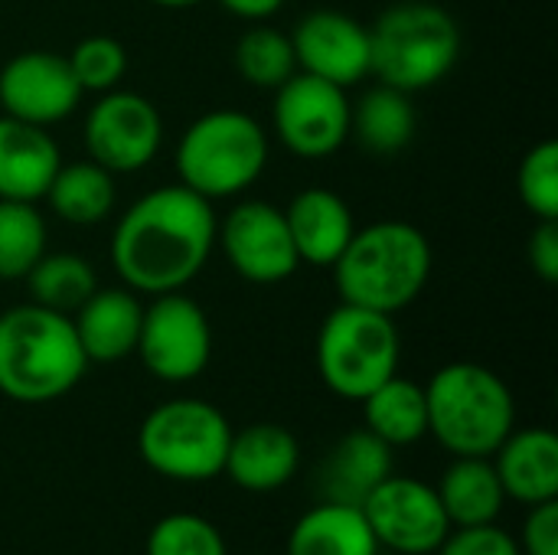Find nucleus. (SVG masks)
<instances>
[{
    "label": "nucleus",
    "instance_id": "f257e3e1",
    "mask_svg": "<svg viewBox=\"0 0 558 555\" xmlns=\"http://www.w3.org/2000/svg\"><path fill=\"white\" fill-rule=\"evenodd\" d=\"M216 213L190 186H157L118 219L111 262L131 291L167 294L190 285L213 255Z\"/></svg>",
    "mask_w": 558,
    "mask_h": 555
},
{
    "label": "nucleus",
    "instance_id": "f03ea898",
    "mask_svg": "<svg viewBox=\"0 0 558 555\" xmlns=\"http://www.w3.org/2000/svg\"><path fill=\"white\" fill-rule=\"evenodd\" d=\"M88 360L72 317L20 304L0 314V393L23 406L56 402L78 386Z\"/></svg>",
    "mask_w": 558,
    "mask_h": 555
},
{
    "label": "nucleus",
    "instance_id": "7ed1b4c3",
    "mask_svg": "<svg viewBox=\"0 0 558 555\" xmlns=\"http://www.w3.org/2000/svg\"><path fill=\"white\" fill-rule=\"evenodd\" d=\"M330 268L343 304L396 314L425 291L432 275V245L422 229L386 219L356 229Z\"/></svg>",
    "mask_w": 558,
    "mask_h": 555
},
{
    "label": "nucleus",
    "instance_id": "20e7f679",
    "mask_svg": "<svg viewBox=\"0 0 558 555\" xmlns=\"http://www.w3.org/2000/svg\"><path fill=\"white\" fill-rule=\"evenodd\" d=\"M428 435L454 458H490L517 429L510 386L481 363H448L425 386Z\"/></svg>",
    "mask_w": 558,
    "mask_h": 555
},
{
    "label": "nucleus",
    "instance_id": "39448f33",
    "mask_svg": "<svg viewBox=\"0 0 558 555\" xmlns=\"http://www.w3.org/2000/svg\"><path fill=\"white\" fill-rule=\"evenodd\" d=\"M461 56L454 16L428 0H405L369 26V75L399 92L438 85Z\"/></svg>",
    "mask_w": 558,
    "mask_h": 555
},
{
    "label": "nucleus",
    "instance_id": "423d86ee",
    "mask_svg": "<svg viewBox=\"0 0 558 555\" xmlns=\"http://www.w3.org/2000/svg\"><path fill=\"white\" fill-rule=\"evenodd\" d=\"M268 164V137L262 124L235 108L199 114L177 144L180 183L193 193L226 200L252 186Z\"/></svg>",
    "mask_w": 558,
    "mask_h": 555
},
{
    "label": "nucleus",
    "instance_id": "0eeeda50",
    "mask_svg": "<svg viewBox=\"0 0 558 555\" xmlns=\"http://www.w3.org/2000/svg\"><path fill=\"white\" fill-rule=\"evenodd\" d=\"M232 425L229 419L203 399H170L147 412L137 432L141 461L180 484L213 481L226 468Z\"/></svg>",
    "mask_w": 558,
    "mask_h": 555
},
{
    "label": "nucleus",
    "instance_id": "6e6552de",
    "mask_svg": "<svg viewBox=\"0 0 558 555\" xmlns=\"http://www.w3.org/2000/svg\"><path fill=\"white\" fill-rule=\"evenodd\" d=\"M402 340L392 314L343 304L317 334V373L330 393L363 402L376 386L396 376Z\"/></svg>",
    "mask_w": 558,
    "mask_h": 555
},
{
    "label": "nucleus",
    "instance_id": "1a4fd4ad",
    "mask_svg": "<svg viewBox=\"0 0 558 555\" xmlns=\"http://www.w3.org/2000/svg\"><path fill=\"white\" fill-rule=\"evenodd\" d=\"M134 353L163 383L196 379L213 357V330L203 307L180 291L154 294V304L144 307Z\"/></svg>",
    "mask_w": 558,
    "mask_h": 555
},
{
    "label": "nucleus",
    "instance_id": "9d476101",
    "mask_svg": "<svg viewBox=\"0 0 558 555\" xmlns=\"http://www.w3.org/2000/svg\"><path fill=\"white\" fill-rule=\"evenodd\" d=\"M363 517L379 550L399 555H432L451 533L438 491L418 478L389 474L366 500Z\"/></svg>",
    "mask_w": 558,
    "mask_h": 555
},
{
    "label": "nucleus",
    "instance_id": "9b49d317",
    "mask_svg": "<svg viewBox=\"0 0 558 555\" xmlns=\"http://www.w3.org/2000/svg\"><path fill=\"white\" fill-rule=\"evenodd\" d=\"M275 92V131L291 154L314 160L343 147L350 137L347 88L307 72H294Z\"/></svg>",
    "mask_w": 558,
    "mask_h": 555
},
{
    "label": "nucleus",
    "instance_id": "f8f14e48",
    "mask_svg": "<svg viewBox=\"0 0 558 555\" xmlns=\"http://www.w3.org/2000/svg\"><path fill=\"white\" fill-rule=\"evenodd\" d=\"M163 124L137 92H105L85 118V147L95 164L111 173H134L147 167L160 150Z\"/></svg>",
    "mask_w": 558,
    "mask_h": 555
},
{
    "label": "nucleus",
    "instance_id": "ddd939ff",
    "mask_svg": "<svg viewBox=\"0 0 558 555\" xmlns=\"http://www.w3.org/2000/svg\"><path fill=\"white\" fill-rule=\"evenodd\" d=\"M216 232H219V242L232 272L245 281L278 285L291 278L301 265L291 232H288L284 209L271 203H262V200L239 203L222 219V229Z\"/></svg>",
    "mask_w": 558,
    "mask_h": 555
},
{
    "label": "nucleus",
    "instance_id": "4468645a",
    "mask_svg": "<svg viewBox=\"0 0 558 555\" xmlns=\"http://www.w3.org/2000/svg\"><path fill=\"white\" fill-rule=\"evenodd\" d=\"M82 85L72 75V65L59 52L29 49L13 56L0 69V108L10 118L29 124H56L69 118L82 101Z\"/></svg>",
    "mask_w": 558,
    "mask_h": 555
},
{
    "label": "nucleus",
    "instance_id": "2eb2a0df",
    "mask_svg": "<svg viewBox=\"0 0 558 555\" xmlns=\"http://www.w3.org/2000/svg\"><path fill=\"white\" fill-rule=\"evenodd\" d=\"M298 72L350 88L369 75V26L340 13L314 10L291 33Z\"/></svg>",
    "mask_w": 558,
    "mask_h": 555
},
{
    "label": "nucleus",
    "instance_id": "dca6fc26",
    "mask_svg": "<svg viewBox=\"0 0 558 555\" xmlns=\"http://www.w3.org/2000/svg\"><path fill=\"white\" fill-rule=\"evenodd\" d=\"M298 438L284 425L258 422L242 432H232L222 474L245 494H275L298 474Z\"/></svg>",
    "mask_w": 558,
    "mask_h": 555
},
{
    "label": "nucleus",
    "instance_id": "f3484780",
    "mask_svg": "<svg viewBox=\"0 0 558 555\" xmlns=\"http://www.w3.org/2000/svg\"><path fill=\"white\" fill-rule=\"evenodd\" d=\"M392 474V448L369 429L347 432L317 468V497L327 504L363 507V500Z\"/></svg>",
    "mask_w": 558,
    "mask_h": 555
},
{
    "label": "nucleus",
    "instance_id": "a211bd4d",
    "mask_svg": "<svg viewBox=\"0 0 558 555\" xmlns=\"http://www.w3.org/2000/svg\"><path fill=\"white\" fill-rule=\"evenodd\" d=\"M144 304L131 288H95L75 311V337L88 363H118L137 350Z\"/></svg>",
    "mask_w": 558,
    "mask_h": 555
},
{
    "label": "nucleus",
    "instance_id": "6ab92c4d",
    "mask_svg": "<svg viewBox=\"0 0 558 555\" xmlns=\"http://www.w3.org/2000/svg\"><path fill=\"white\" fill-rule=\"evenodd\" d=\"M59 167L62 154L46 128L10 114L0 118V200H43Z\"/></svg>",
    "mask_w": 558,
    "mask_h": 555
},
{
    "label": "nucleus",
    "instance_id": "aec40b11",
    "mask_svg": "<svg viewBox=\"0 0 558 555\" xmlns=\"http://www.w3.org/2000/svg\"><path fill=\"white\" fill-rule=\"evenodd\" d=\"M490 458L507 500L526 507L558 500V438L549 429H513Z\"/></svg>",
    "mask_w": 558,
    "mask_h": 555
},
{
    "label": "nucleus",
    "instance_id": "412c9836",
    "mask_svg": "<svg viewBox=\"0 0 558 555\" xmlns=\"http://www.w3.org/2000/svg\"><path fill=\"white\" fill-rule=\"evenodd\" d=\"M284 219H288L298 262H307L317 268H330L356 232L350 206L333 190H324V186H311L298 193L291 206L284 209Z\"/></svg>",
    "mask_w": 558,
    "mask_h": 555
},
{
    "label": "nucleus",
    "instance_id": "4be33fe9",
    "mask_svg": "<svg viewBox=\"0 0 558 555\" xmlns=\"http://www.w3.org/2000/svg\"><path fill=\"white\" fill-rule=\"evenodd\" d=\"M284 555H379V543L360 507L320 500L291 527Z\"/></svg>",
    "mask_w": 558,
    "mask_h": 555
},
{
    "label": "nucleus",
    "instance_id": "5701e85b",
    "mask_svg": "<svg viewBox=\"0 0 558 555\" xmlns=\"http://www.w3.org/2000/svg\"><path fill=\"white\" fill-rule=\"evenodd\" d=\"M438 500L451 530L497 523L507 504L504 484L490 458H458L438 481Z\"/></svg>",
    "mask_w": 558,
    "mask_h": 555
},
{
    "label": "nucleus",
    "instance_id": "b1692460",
    "mask_svg": "<svg viewBox=\"0 0 558 555\" xmlns=\"http://www.w3.org/2000/svg\"><path fill=\"white\" fill-rule=\"evenodd\" d=\"M363 429H369L376 438H383L389 448H409L428 435V402L425 386L389 376L383 386H376L363 399Z\"/></svg>",
    "mask_w": 558,
    "mask_h": 555
},
{
    "label": "nucleus",
    "instance_id": "393cba45",
    "mask_svg": "<svg viewBox=\"0 0 558 555\" xmlns=\"http://www.w3.org/2000/svg\"><path fill=\"white\" fill-rule=\"evenodd\" d=\"M350 131L356 134L360 147L376 157L399 154L415 134V108L409 92L379 82L350 108Z\"/></svg>",
    "mask_w": 558,
    "mask_h": 555
},
{
    "label": "nucleus",
    "instance_id": "a878e982",
    "mask_svg": "<svg viewBox=\"0 0 558 555\" xmlns=\"http://www.w3.org/2000/svg\"><path fill=\"white\" fill-rule=\"evenodd\" d=\"M52 213L75 226H95L114 209V173L95 160L62 164L46 190Z\"/></svg>",
    "mask_w": 558,
    "mask_h": 555
},
{
    "label": "nucleus",
    "instance_id": "bb28decb",
    "mask_svg": "<svg viewBox=\"0 0 558 555\" xmlns=\"http://www.w3.org/2000/svg\"><path fill=\"white\" fill-rule=\"evenodd\" d=\"M26 288H29L33 304L69 314V311H78L92 298L98 281H95L92 265L82 255H72V252L46 255L43 252V258L26 272Z\"/></svg>",
    "mask_w": 558,
    "mask_h": 555
},
{
    "label": "nucleus",
    "instance_id": "cd10ccee",
    "mask_svg": "<svg viewBox=\"0 0 558 555\" xmlns=\"http://www.w3.org/2000/svg\"><path fill=\"white\" fill-rule=\"evenodd\" d=\"M235 69L255 88H278L298 72L294 43L281 29L255 26L235 43Z\"/></svg>",
    "mask_w": 558,
    "mask_h": 555
},
{
    "label": "nucleus",
    "instance_id": "c85d7f7f",
    "mask_svg": "<svg viewBox=\"0 0 558 555\" xmlns=\"http://www.w3.org/2000/svg\"><path fill=\"white\" fill-rule=\"evenodd\" d=\"M46 252V222L33 203L0 200V278H26Z\"/></svg>",
    "mask_w": 558,
    "mask_h": 555
},
{
    "label": "nucleus",
    "instance_id": "c756f323",
    "mask_svg": "<svg viewBox=\"0 0 558 555\" xmlns=\"http://www.w3.org/2000/svg\"><path fill=\"white\" fill-rule=\"evenodd\" d=\"M147 555H229L216 523L199 514H167L147 536Z\"/></svg>",
    "mask_w": 558,
    "mask_h": 555
},
{
    "label": "nucleus",
    "instance_id": "7c9ffc66",
    "mask_svg": "<svg viewBox=\"0 0 558 555\" xmlns=\"http://www.w3.org/2000/svg\"><path fill=\"white\" fill-rule=\"evenodd\" d=\"M72 65L75 82L82 92H111L128 72V52L114 36H85L72 56H65Z\"/></svg>",
    "mask_w": 558,
    "mask_h": 555
},
{
    "label": "nucleus",
    "instance_id": "2f4dec72",
    "mask_svg": "<svg viewBox=\"0 0 558 555\" xmlns=\"http://www.w3.org/2000/svg\"><path fill=\"white\" fill-rule=\"evenodd\" d=\"M517 190L523 206L536 219H558V144L543 141L536 144L517 173Z\"/></svg>",
    "mask_w": 558,
    "mask_h": 555
},
{
    "label": "nucleus",
    "instance_id": "473e14b6",
    "mask_svg": "<svg viewBox=\"0 0 558 555\" xmlns=\"http://www.w3.org/2000/svg\"><path fill=\"white\" fill-rule=\"evenodd\" d=\"M435 555H523L520 543L500 530L497 523L487 527H458L445 536Z\"/></svg>",
    "mask_w": 558,
    "mask_h": 555
},
{
    "label": "nucleus",
    "instance_id": "72a5a7b5",
    "mask_svg": "<svg viewBox=\"0 0 558 555\" xmlns=\"http://www.w3.org/2000/svg\"><path fill=\"white\" fill-rule=\"evenodd\" d=\"M523 555H558V500L530 507L523 536L517 540Z\"/></svg>",
    "mask_w": 558,
    "mask_h": 555
},
{
    "label": "nucleus",
    "instance_id": "f704fd0d",
    "mask_svg": "<svg viewBox=\"0 0 558 555\" xmlns=\"http://www.w3.org/2000/svg\"><path fill=\"white\" fill-rule=\"evenodd\" d=\"M530 265L543 281H558V219H539L530 236Z\"/></svg>",
    "mask_w": 558,
    "mask_h": 555
},
{
    "label": "nucleus",
    "instance_id": "c9c22d12",
    "mask_svg": "<svg viewBox=\"0 0 558 555\" xmlns=\"http://www.w3.org/2000/svg\"><path fill=\"white\" fill-rule=\"evenodd\" d=\"M219 3L242 20H265L284 7V0H219Z\"/></svg>",
    "mask_w": 558,
    "mask_h": 555
},
{
    "label": "nucleus",
    "instance_id": "e433bc0d",
    "mask_svg": "<svg viewBox=\"0 0 558 555\" xmlns=\"http://www.w3.org/2000/svg\"><path fill=\"white\" fill-rule=\"evenodd\" d=\"M150 3H157V7H170V10H183V7H193V3H199V0H150Z\"/></svg>",
    "mask_w": 558,
    "mask_h": 555
}]
</instances>
